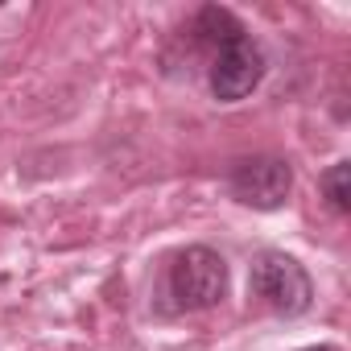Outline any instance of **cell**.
I'll return each mask as SVG.
<instances>
[{
    "instance_id": "6da1fadb",
    "label": "cell",
    "mask_w": 351,
    "mask_h": 351,
    "mask_svg": "<svg viewBox=\"0 0 351 351\" xmlns=\"http://www.w3.org/2000/svg\"><path fill=\"white\" fill-rule=\"evenodd\" d=\"M252 298H256L265 310L281 314V318H298V314L310 310L314 285H310V273H306L293 256H285V252H265V256H256V265H252Z\"/></svg>"
},
{
    "instance_id": "7a4b0ae2",
    "label": "cell",
    "mask_w": 351,
    "mask_h": 351,
    "mask_svg": "<svg viewBox=\"0 0 351 351\" xmlns=\"http://www.w3.org/2000/svg\"><path fill=\"white\" fill-rule=\"evenodd\" d=\"M169 293L182 310H211L228 293V265L215 248H186L169 269Z\"/></svg>"
},
{
    "instance_id": "3957f363",
    "label": "cell",
    "mask_w": 351,
    "mask_h": 351,
    "mask_svg": "<svg viewBox=\"0 0 351 351\" xmlns=\"http://www.w3.org/2000/svg\"><path fill=\"white\" fill-rule=\"evenodd\" d=\"M232 195L244 203V207H256V211H277L289 191H293V169L289 161L281 157H248L232 169L228 178Z\"/></svg>"
},
{
    "instance_id": "277c9868",
    "label": "cell",
    "mask_w": 351,
    "mask_h": 351,
    "mask_svg": "<svg viewBox=\"0 0 351 351\" xmlns=\"http://www.w3.org/2000/svg\"><path fill=\"white\" fill-rule=\"evenodd\" d=\"M265 79V54L252 38H236L228 46H219L215 66H211V91L223 104H236L244 95L256 91V83Z\"/></svg>"
},
{
    "instance_id": "5b68a950",
    "label": "cell",
    "mask_w": 351,
    "mask_h": 351,
    "mask_svg": "<svg viewBox=\"0 0 351 351\" xmlns=\"http://www.w3.org/2000/svg\"><path fill=\"white\" fill-rule=\"evenodd\" d=\"M195 29H199V38H207V42H215V46H228V42L244 38V25H240L228 9H203L199 21H195Z\"/></svg>"
},
{
    "instance_id": "8992f818",
    "label": "cell",
    "mask_w": 351,
    "mask_h": 351,
    "mask_svg": "<svg viewBox=\"0 0 351 351\" xmlns=\"http://www.w3.org/2000/svg\"><path fill=\"white\" fill-rule=\"evenodd\" d=\"M322 191H326L335 211H351V165L347 161H339L322 173Z\"/></svg>"
},
{
    "instance_id": "52a82bcc",
    "label": "cell",
    "mask_w": 351,
    "mask_h": 351,
    "mask_svg": "<svg viewBox=\"0 0 351 351\" xmlns=\"http://www.w3.org/2000/svg\"><path fill=\"white\" fill-rule=\"evenodd\" d=\"M302 351H330V347H302Z\"/></svg>"
}]
</instances>
